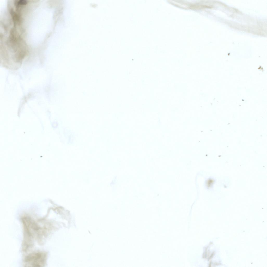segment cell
Returning <instances> with one entry per match:
<instances>
[{"label": "cell", "mask_w": 267, "mask_h": 267, "mask_svg": "<svg viewBox=\"0 0 267 267\" xmlns=\"http://www.w3.org/2000/svg\"><path fill=\"white\" fill-rule=\"evenodd\" d=\"M47 255L45 253L40 251L33 252L26 256L24 260L25 266H43L45 265Z\"/></svg>", "instance_id": "6da1fadb"}, {"label": "cell", "mask_w": 267, "mask_h": 267, "mask_svg": "<svg viewBox=\"0 0 267 267\" xmlns=\"http://www.w3.org/2000/svg\"><path fill=\"white\" fill-rule=\"evenodd\" d=\"M27 2L26 1L20 0L17 2V4L18 5H24L26 4Z\"/></svg>", "instance_id": "7a4b0ae2"}]
</instances>
